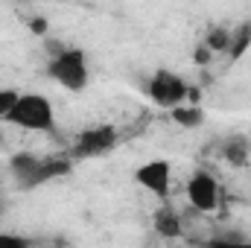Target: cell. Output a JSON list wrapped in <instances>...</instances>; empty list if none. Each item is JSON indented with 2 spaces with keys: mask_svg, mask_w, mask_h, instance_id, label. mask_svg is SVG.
Here are the masks:
<instances>
[{
  "mask_svg": "<svg viewBox=\"0 0 251 248\" xmlns=\"http://www.w3.org/2000/svg\"><path fill=\"white\" fill-rule=\"evenodd\" d=\"M134 181L149 190L155 198L161 201H170V193H173V164L164 161V158H152L146 164H140L134 170Z\"/></svg>",
  "mask_w": 251,
  "mask_h": 248,
  "instance_id": "6",
  "label": "cell"
},
{
  "mask_svg": "<svg viewBox=\"0 0 251 248\" xmlns=\"http://www.w3.org/2000/svg\"><path fill=\"white\" fill-rule=\"evenodd\" d=\"M73 170L70 158H41L32 152H18L9 158V173L21 190H35L53 178H62Z\"/></svg>",
  "mask_w": 251,
  "mask_h": 248,
  "instance_id": "1",
  "label": "cell"
},
{
  "mask_svg": "<svg viewBox=\"0 0 251 248\" xmlns=\"http://www.w3.org/2000/svg\"><path fill=\"white\" fill-rule=\"evenodd\" d=\"M29 32H35V35H47V21L44 18H29Z\"/></svg>",
  "mask_w": 251,
  "mask_h": 248,
  "instance_id": "16",
  "label": "cell"
},
{
  "mask_svg": "<svg viewBox=\"0 0 251 248\" xmlns=\"http://www.w3.org/2000/svg\"><path fill=\"white\" fill-rule=\"evenodd\" d=\"M173 123L184 125V128H199L204 125V111L199 105H178L173 108Z\"/></svg>",
  "mask_w": 251,
  "mask_h": 248,
  "instance_id": "10",
  "label": "cell"
},
{
  "mask_svg": "<svg viewBox=\"0 0 251 248\" xmlns=\"http://www.w3.org/2000/svg\"><path fill=\"white\" fill-rule=\"evenodd\" d=\"M222 155H225L234 167H243V164L249 161V140H246V137H231V140L225 143Z\"/></svg>",
  "mask_w": 251,
  "mask_h": 248,
  "instance_id": "11",
  "label": "cell"
},
{
  "mask_svg": "<svg viewBox=\"0 0 251 248\" xmlns=\"http://www.w3.org/2000/svg\"><path fill=\"white\" fill-rule=\"evenodd\" d=\"M187 201L201 210V213H210L219 207V181L207 173V170H196L193 175L187 178Z\"/></svg>",
  "mask_w": 251,
  "mask_h": 248,
  "instance_id": "7",
  "label": "cell"
},
{
  "mask_svg": "<svg viewBox=\"0 0 251 248\" xmlns=\"http://www.w3.org/2000/svg\"><path fill=\"white\" fill-rule=\"evenodd\" d=\"M228 44H231V29L228 26H213L204 38V47L210 53H228Z\"/></svg>",
  "mask_w": 251,
  "mask_h": 248,
  "instance_id": "12",
  "label": "cell"
},
{
  "mask_svg": "<svg viewBox=\"0 0 251 248\" xmlns=\"http://www.w3.org/2000/svg\"><path fill=\"white\" fill-rule=\"evenodd\" d=\"M204 248H251V240H243V237H213L207 240Z\"/></svg>",
  "mask_w": 251,
  "mask_h": 248,
  "instance_id": "15",
  "label": "cell"
},
{
  "mask_svg": "<svg viewBox=\"0 0 251 248\" xmlns=\"http://www.w3.org/2000/svg\"><path fill=\"white\" fill-rule=\"evenodd\" d=\"M18 97H21V91H15V88H0V120H6V117L12 114Z\"/></svg>",
  "mask_w": 251,
  "mask_h": 248,
  "instance_id": "14",
  "label": "cell"
},
{
  "mask_svg": "<svg viewBox=\"0 0 251 248\" xmlns=\"http://www.w3.org/2000/svg\"><path fill=\"white\" fill-rule=\"evenodd\" d=\"M249 47H251V21H246V24H240V26H234V29H231L228 56H231V59H240Z\"/></svg>",
  "mask_w": 251,
  "mask_h": 248,
  "instance_id": "9",
  "label": "cell"
},
{
  "mask_svg": "<svg viewBox=\"0 0 251 248\" xmlns=\"http://www.w3.org/2000/svg\"><path fill=\"white\" fill-rule=\"evenodd\" d=\"M47 76L70 94H79L91 82V67H88V53L82 47H64L56 44L50 47V62H47Z\"/></svg>",
  "mask_w": 251,
  "mask_h": 248,
  "instance_id": "2",
  "label": "cell"
},
{
  "mask_svg": "<svg viewBox=\"0 0 251 248\" xmlns=\"http://www.w3.org/2000/svg\"><path fill=\"white\" fill-rule=\"evenodd\" d=\"M0 248H35V240L15 231H0Z\"/></svg>",
  "mask_w": 251,
  "mask_h": 248,
  "instance_id": "13",
  "label": "cell"
},
{
  "mask_svg": "<svg viewBox=\"0 0 251 248\" xmlns=\"http://www.w3.org/2000/svg\"><path fill=\"white\" fill-rule=\"evenodd\" d=\"M146 94H149V99L158 105V108H178V105H184L190 99V85L178 76V73H173V70H167V67H158L152 76H149V82H146Z\"/></svg>",
  "mask_w": 251,
  "mask_h": 248,
  "instance_id": "4",
  "label": "cell"
},
{
  "mask_svg": "<svg viewBox=\"0 0 251 248\" xmlns=\"http://www.w3.org/2000/svg\"><path fill=\"white\" fill-rule=\"evenodd\" d=\"M117 140H120V134L114 125H91L76 134V140L70 146V161L73 158H100V155L111 152L117 146Z\"/></svg>",
  "mask_w": 251,
  "mask_h": 248,
  "instance_id": "5",
  "label": "cell"
},
{
  "mask_svg": "<svg viewBox=\"0 0 251 248\" xmlns=\"http://www.w3.org/2000/svg\"><path fill=\"white\" fill-rule=\"evenodd\" d=\"M6 123L18 125L24 131H53L56 128V111L44 94H21L12 114L6 117Z\"/></svg>",
  "mask_w": 251,
  "mask_h": 248,
  "instance_id": "3",
  "label": "cell"
},
{
  "mask_svg": "<svg viewBox=\"0 0 251 248\" xmlns=\"http://www.w3.org/2000/svg\"><path fill=\"white\" fill-rule=\"evenodd\" d=\"M0 143H3V131H0Z\"/></svg>",
  "mask_w": 251,
  "mask_h": 248,
  "instance_id": "17",
  "label": "cell"
},
{
  "mask_svg": "<svg viewBox=\"0 0 251 248\" xmlns=\"http://www.w3.org/2000/svg\"><path fill=\"white\" fill-rule=\"evenodd\" d=\"M152 228H155L158 237H164V240H176V237H181V216L164 201V204L152 213Z\"/></svg>",
  "mask_w": 251,
  "mask_h": 248,
  "instance_id": "8",
  "label": "cell"
}]
</instances>
